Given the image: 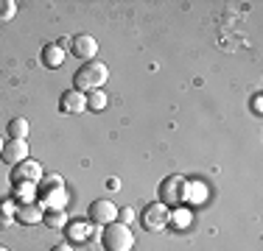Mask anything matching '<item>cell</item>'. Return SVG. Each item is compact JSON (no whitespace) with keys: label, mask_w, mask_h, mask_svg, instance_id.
<instances>
[{"label":"cell","mask_w":263,"mask_h":251,"mask_svg":"<svg viewBox=\"0 0 263 251\" xmlns=\"http://www.w3.org/2000/svg\"><path fill=\"white\" fill-rule=\"evenodd\" d=\"M260 106H263V98H260V95H255V98H252V112H255L258 117H260Z\"/></svg>","instance_id":"obj_18"},{"label":"cell","mask_w":263,"mask_h":251,"mask_svg":"<svg viewBox=\"0 0 263 251\" xmlns=\"http://www.w3.org/2000/svg\"><path fill=\"white\" fill-rule=\"evenodd\" d=\"M42 176V168H40V162H20V165H14V179L20 181V179H28V181H36Z\"/></svg>","instance_id":"obj_10"},{"label":"cell","mask_w":263,"mask_h":251,"mask_svg":"<svg viewBox=\"0 0 263 251\" xmlns=\"http://www.w3.org/2000/svg\"><path fill=\"white\" fill-rule=\"evenodd\" d=\"M51 251H76V248H73L70 243H59V246H53Z\"/></svg>","instance_id":"obj_20"},{"label":"cell","mask_w":263,"mask_h":251,"mask_svg":"<svg viewBox=\"0 0 263 251\" xmlns=\"http://www.w3.org/2000/svg\"><path fill=\"white\" fill-rule=\"evenodd\" d=\"M101 243H104L106 251H132V248H135V235H132V229H129L126 223L112 221L104 229Z\"/></svg>","instance_id":"obj_2"},{"label":"cell","mask_w":263,"mask_h":251,"mask_svg":"<svg viewBox=\"0 0 263 251\" xmlns=\"http://www.w3.org/2000/svg\"><path fill=\"white\" fill-rule=\"evenodd\" d=\"M14 210L17 206H11V204H0V229H9L14 223Z\"/></svg>","instance_id":"obj_15"},{"label":"cell","mask_w":263,"mask_h":251,"mask_svg":"<svg viewBox=\"0 0 263 251\" xmlns=\"http://www.w3.org/2000/svg\"><path fill=\"white\" fill-rule=\"evenodd\" d=\"M14 218L20 223H40L42 218H45V212H42L40 204H20L14 210Z\"/></svg>","instance_id":"obj_9"},{"label":"cell","mask_w":263,"mask_h":251,"mask_svg":"<svg viewBox=\"0 0 263 251\" xmlns=\"http://www.w3.org/2000/svg\"><path fill=\"white\" fill-rule=\"evenodd\" d=\"M62 61H65V50L56 45V42L53 45H45V50H42V65L56 70V67H62Z\"/></svg>","instance_id":"obj_11"},{"label":"cell","mask_w":263,"mask_h":251,"mask_svg":"<svg viewBox=\"0 0 263 251\" xmlns=\"http://www.w3.org/2000/svg\"><path fill=\"white\" fill-rule=\"evenodd\" d=\"M3 145H6V142H3V140H0V154H3Z\"/></svg>","instance_id":"obj_22"},{"label":"cell","mask_w":263,"mask_h":251,"mask_svg":"<svg viewBox=\"0 0 263 251\" xmlns=\"http://www.w3.org/2000/svg\"><path fill=\"white\" fill-rule=\"evenodd\" d=\"M187 198V181L182 176H168L160 184V204L165 206H179Z\"/></svg>","instance_id":"obj_3"},{"label":"cell","mask_w":263,"mask_h":251,"mask_svg":"<svg viewBox=\"0 0 263 251\" xmlns=\"http://www.w3.org/2000/svg\"><path fill=\"white\" fill-rule=\"evenodd\" d=\"M0 6H3V9H0V23L11 20L14 11H17V3H14V0H6V3H0Z\"/></svg>","instance_id":"obj_16"},{"label":"cell","mask_w":263,"mask_h":251,"mask_svg":"<svg viewBox=\"0 0 263 251\" xmlns=\"http://www.w3.org/2000/svg\"><path fill=\"white\" fill-rule=\"evenodd\" d=\"M90 221L98 226H109L112 221H118V206L109 198H98L90 204Z\"/></svg>","instance_id":"obj_5"},{"label":"cell","mask_w":263,"mask_h":251,"mask_svg":"<svg viewBox=\"0 0 263 251\" xmlns=\"http://www.w3.org/2000/svg\"><path fill=\"white\" fill-rule=\"evenodd\" d=\"M56 45H59V48H62V50H65V53H67V50H70V36H62V39L56 42Z\"/></svg>","instance_id":"obj_19"},{"label":"cell","mask_w":263,"mask_h":251,"mask_svg":"<svg viewBox=\"0 0 263 251\" xmlns=\"http://www.w3.org/2000/svg\"><path fill=\"white\" fill-rule=\"evenodd\" d=\"M135 221V210H129V206H118V223H132Z\"/></svg>","instance_id":"obj_17"},{"label":"cell","mask_w":263,"mask_h":251,"mask_svg":"<svg viewBox=\"0 0 263 251\" xmlns=\"http://www.w3.org/2000/svg\"><path fill=\"white\" fill-rule=\"evenodd\" d=\"M87 109H90V112H101V109H106V92H104V90L87 92Z\"/></svg>","instance_id":"obj_13"},{"label":"cell","mask_w":263,"mask_h":251,"mask_svg":"<svg viewBox=\"0 0 263 251\" xmlns=\"http://www.w3.org/2000/svg\"><path fill=\"white\" fill-rule=\"evenodd\" d=\"M70 53L79 56V59H84V61H92V59H96V53H98L96 36H90V34L73 36V39H70Z\"/></svg>","instance_id":"obj_6"},{"label":"cell","mask_w":263,"mask_h":251,"mask_svg":"<svg viewBox=\"0 0 263 251\" xmlns=\"http://www.w3.org/2000/svg\"><path fill=\"white\" fill-rule=\"evenodd\" d=\"M51 229H65L67 226V212H62V210H53V212H45V218H42Z\"/></svg>","instance_id":"obj_14"},{"label":"cell","mask_w":263,"mask_h":251,"mask_svg":"<svg viewBox=\"0 0 263 251\" xmlns=\"http://www.w3.org/2000/svg\"><path fill=\"white\" fill-rule=\"evenodd\" d=\"M106 78H109V70H106L104 61H84V65L79 67V73L73 75V84H76L79 92H92V90H101L106 84Z\"/></svg>","instance_id":"obj_1"},{"label":"cell","mask_w":263,"mask_h":251,"mask_svg":"<svg viewBox=\"0 0 263 251\" xmlns=\"http://www.w3.org/2000/svg\"><path fill=\"white\" fill-rule=\"evenodd\" d=\"M59 109L65 112V115H81V112H87V95L79 90H67L65 95L59 98Z\"/></svg>","instance_id":"obj_7"},{"label":"cell","mask_w":263,"mask_h":251,"mask_svg":"<svg viewBox=\"0 0 263 251\" xmlns=\"http://www.w3.org/2000/svg\"><path fill=\"white\" fill-rule=\"evenodd\" d=\"M0 251H9V248H6V246H0Z\"/></svg>","instance_id":"obj_23"},{"label":"cell","mask_w":263,"mask_h":251,"mask_svg":"<svg viewBox=\"0 0 263 251\" xmlns=\"http://www.w3.org/2000/svg\"><path fill=\"white\" fill-rule=\"evenodd\" d=\"M168 221H171V210H168L165 204H152V206H146V210H143V215H140L143 229H148V232L165 229Z\"/></svg>","instance_id":"obj_4"},{"label":"cell","mask_w":263,"mask_h":251,"mask_svg":"<svg viewBox=\"0 0 263 251\" xmlns=\"http://www.w3.org/2000/svg\"><path fill=\"white\" fill-rule=\"evenodd\" d=\"M28 120L26 117H14V120H9V137L11 140H26L28 137Z\"/></svg>","instance_id":"obj_12"},{"label":"cell","mask_w":263,"mask_h":251,"mask_svg":"<svg viewBox=\"0 0 263 251\" xmlns=\"http://www.w3.org/2000/svg\"><path fill=\"white\" fill-rule=\"evenodd\" d=\"M0 159H3L6 165H20V162H26L28 159V142L26 140H9L3 145Z\"/></svg>","instance_id":"obj_8"},{"label":"cell","mask_w":263,"mask_h":251,"mask_svg":"<svg viewBox=\"0 0 263 251\" xmlns=\"http://www.w3.org/2000/svg\"><path fill=\"white\" fill-rule=\"evenodd\" d=\"M73 235H76V237H84V226L76 223V226H73Z\"/></svg>","instance_id":"obj_21"}]
</instances>
